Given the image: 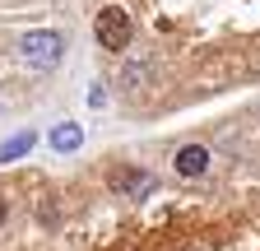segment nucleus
Wrapping results in <instances>:
<instances>
[{
    "label": "nucleus",
    "mask_w": 260,
    "mask_h": 251,
    "mask_svg": "<svg viewBox=\"0 0 260 251\" xmlns=\"http://www.w3.org/2000/svg\"><path fill=\"white\" fill-rule=\"evenodd\" d=\"M5 214H10V209H5V200H0V224H5Z\"/></svg>",
    "instance_id": "8"
},
{
    "label": "nucleus",
    "mask_w": 260,
    "mask_h": 251,
    "mask_svg": "<svg viewBox=\"0 0 260 251\" xmlns=\"http://www.w3.org/2000/svg\"><path fill=\"white\" fill-rule=\"evenodd\" d=\"M93 33H98V42H103L107 51H125L130 47V14L125 10H98V19H93Z\"/></svg>",
    "instance_id": "2"
},
{
    "label": "nucleus",
    "mask_w": 260,
    "mask_h": 251,
    "mask_svg": "<svg viewBox=\"0 0 260 251\" xmlns=\"http://www.w3.org/2000/svg\"><path fill=\"white\" fill-rule=\"evenodd\" d=\"M79 144H84V131H79L75 121H60L56 131H51V149H56V153H75Z\"/></svg>",
    "instance_id": "5"
},
{
    "label": "nucleus",
    "mask_w": 260,
    "mask_h": 251,
    "mask_svg": "<svg viewBox=\"0 0 260 251\" xmlns=\"http://www.w3.org/2000/svg\"><path fill=\"white\" fill-rule=\"evenodd\" d=\"M107 186H112L116 196H149L153 186H158V177L144 172V168H116V172L107 177Z\"/></svg>",
    "instance_id": "3"
},
{
    "label": "nucleus",
    "mask_w": 260,
    "mask_h": 251,
    "mask_svg": "<svg viewBox=\"0 0 260 251\" xmlns=\"http://www.w3.org/2000/svg\"><path fill=\"white\" fill-rule=\"evenodd\" d=\"M19 56L28 60V66H38V70H51L56 60L65 56V38H60V33H51V28L23 33V42H19Z\"/></svg>",
    "instance_id": "1"
},
{
    "label": "nucleus",
    "mask_w": 260,
    "mask_h": 251,
    "mask_svg": "<svg viewBox=\"0 0 260 251\" xmlns=\"http://www.w3.org/2000/svg\"><path fill=\"white\" fill-rule=\"evenodd\" d=\"M125 79H130V84H140V79H149V66H125Z\"/></svg>",
    "instance_id": "7"
},
{
    "label": "nucleus",
    "mask_w": 260,
    "mask_h": 251,
    "mask_svg": "<svg viewBox=\"0 0 260 251\" xmlns=\"http://www.w3.org/2000/svg\"><path fill=\"white\" fill-rule=\"evenodd\" d=\"M209 168V149L205 144H186V149H177V172L181 177H200Z\"/></svg>",
    "instance_id": "4"
},
{
    "label": "nucleus",
    "mask_w": 260,
    "mask_h": 251,
    "mask_svg": "<svg viewBox=\"0 0 260 251\" xmlns=\"http://www.w3.org/2000/svg\"><path fill=\"white\" fill-rule=\"evenodd\" d=\"M32 144H38V135H32V131H19L14 140L0 144V163H14V159H23V153H32Z\"/></svg>",
    "instance_id": "6"
}]
</instances>
